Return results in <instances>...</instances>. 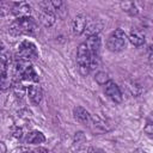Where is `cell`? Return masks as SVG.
I'll return each instance as SVG.
<instances>
[{
    "label": "cell",
    "mask_w": 153,
    "mask_h": 153,
    "mask_svg": "<svg viewBox=\"0 0 153 153\" xmlns=\"http://www.w3.org/2000/svg\"><path fill=\"white\" fill-rule=\"evenodd\" d=\"M39 6V11H38V19L41 22V24L45 27H50L54 25L55 20H56V16H55V8L53 7L50 1H42L38 4Z\"/></svg>",
    "instance_id": "obj_4"
},
{
    "label": "cell",
    "mask_w": 153,
    "mask_h": 153,
    "mask_svg": "<svg viewBox=\"0 0 153 153\" xmlns=\"http://www.w3.org/2000/svg\"><path fill=\"white\" fill-rule=\"evenodd\" d=\"M100 30H102V24H99V23L96 22V24L92 23V24L87 25L85 31H86V33H87L88 36H93V35H98V32H99Z\"/></svg>",
    "instance_id": "obj_16"
},
{
    "label": "cell",
    "mask_w": 153,
    "mask_h": 153,
    "mask_svg": "<svg viewBox=\"0 0 153 153\" xmlns=\"http://www.w3.org/2000/svg\"><path fill=\"white\" fill-rule=\"evenodd\" d=\"M27 96L31 100L32 104L35 105H38L42 100V97H43V91H42V87L38 85V84H33L31 86H29L27 88Z\"/></svg>",
    "instance_id": "obj_12"
},
{
    "label": "cell",
    "mask_w": 153,
    "mask_h": 153,
    "mask_svg": "<svg viewBox=\"0 0 153 153\" xmlns=\"http://www.w3.org/2000/svg\"><path fill=\"white\" fill-rule=\"evenodd\" d=\"M147 53H148V60H149V63L153 65V44H151V45L148 47Z\"/></svg>",
    "instance_id": "obj_19"
},
{
    "label": "cell",
    "mask_w": 153,
    "mask_h": 153,
    "mask_svg": "<svg viewBox=\"0 0 153 153\" xmlns=\"http://www.w3.org/2000/svg\"><path fill=\"white\" fill-rule=\"evenodd\" d=\"M91 61H92V56L90 54V50H88L86 43L79 44L78 51H76V62L79 66V72L82 75H87L92 71Z\"/></svg>",
    "instance_id": "obj_3"
},
{
    "label": "cell",
    "mask_w": 153,
    "mask_h": 153,
    "mask_svg": "<svg viewBox=\"0 0 153 153\" xmlns=\"http://www.w3.org/2000/svg\"><path fill=\"white\" fill-rule=\"evenodd\" d=\"M14 68H16V72L20 75L22 79L27 80V81H32L35 84L38 82L39 76L36 73L35 68L32 67V65L29 60H25L20 56L17 57L16 61H14Z\"/></svg>",
    "instance_id": "obj_2"
},
{
    "label": "cell",
    "mask_w": 153,
    "mask_h": 153,
    "mask_svg": "<svg viewBox=\"0 0 153 153\" xmlns=\"http://www.w3.org/2000/svg\"><path fill=\"white\" fill-rule=\"evenodd\" d=\"M18 54L20 57L29 60V61L37 59V56H38V51H37L35 43L29 39H24L20 42V44L18 47Z\"/></svg>",
    "instance_id": "obj_7"
},
{
    "label": "cell",
    "mask_w": 153,
    "mask_h": 153,
    "mask_svg": "<svg viewBox=\"0 0 153 153\" xmlns=\"http://www.w3.org/2000/svg\"><path fill=\"white\" fill-rule=\"evenodd\" d=\"M25 141L26 143H31V145H39L45 141V136L43 135V133L38 130H32L26 135Z\"/></svg>",
    "instance_id": "obj_15"
},
{
    "label": "cell",
    "mask_w": 153,
    "mask_h": 153,
    "mask_svg": "<svg viewBox=\"0 0 153 153\" xmlns=\"http://www.w3.org/2000/svg\"><path fill=\"white\" fill-rule=\"evenodd\" d=\"M86 45L90 50V54L92 59H98L99 57V51H100V38L98 35L88 36L86 39Z\"/></svg>",
    "instance_id": "obj_10"
},
{
    "label": "cell",
    "mask_w": 153,
    "mask_h": 153,
    "mask_svg": "<svg viewBox=\"0 0 153 153\" xmlns=\"http://www.w3.org/2000/svg\"><path fill=\"white\" fill-rule=\"evenodd\" d=\"M126 44H127V36H126V33L122 29L114 30L110 33V36L108 37V41H106L108 49L110 51H114V53L123 50L126 48Z\"/></svg>",
    "instance_id": "obj_5"
},
{
    "label": "cell",
    "mask_w": 153,
    "mask_h": 153,
    "mask_svg": "<svg viewBox=\"0 0 153 153\" xmlns=\"http://www.w3.org/2000/svg\"><path fill=\"white\" fill-rule=\"evenodd\" d=\"M50 2H51L53 7H54L55 10H60V7L63 5V2H62V1H50Z\"/></svg>",
    "instance_id": "obj_20"
},
{
    "label": "cell",
    "mask_w": 153,
    "mask_h": 153,
    "mask_svg": "<svg viewBox=\"0 0 153 153\" xmlns=\"http://www.w3.org/2000/svg\"><path fill=\"white\" fill-rule=\"evenodd\" d=\"M37 30V23L32 17L19 18L11 23L8 27V32L12 36L20 35H33Z\"/></svg>",
    "instance_id": "obj_1"
},
{
    "label": "cell",
    "mask_w": 153,
    "mask_h": 153,
    "mask_svg": "<svg viewBox=\"0 0 153 153\" xmlns=\"http://www.w3.org/2000/svg\"><path fill=\"white\" fill-rule=\"evenodd\" d=\"M128 39H129V42H130L133 45H135V47H141V45H143V44H145V41H146L143 31H142V30H139V29H133V30L130 31V33H129Z\"/></svg>",
    "instance_id": "obj_14"
},
{
    "label": "cell",
    "mask_w": 153,
    "mask_h": 153,
    "mask_svg": "<svg viewBox=\"0 0 153 153\" xmlns=\"http://www.w3.org/2000/svg\"><path fill=\"white\" fill-rule=\"evenodd\" d=\"M12 13L13 16L19 19V18H26V17H31V6L25 2V1H20V2H14L12 5Z\"/></svg>",
    "instance_id": "obj_8"
},
{
    "label": "cell",
    "mask_w": 153,
    "mask_h": 153,
    "mask_svg": "<svg viewBox=\"0 0 153 153\" xmlns=\"http://www.w3.org/2000/svg\"><path fill=\"white\" fill-rule=\"evenodd\" d=\"M121 6L126 12H128V13H130L133 16L137 14V12H139V10L136 8V4L135 2H122Z\"/></svg>",
    "instance_id": "obj_17"
},
{
    "label": "cell",
    "mask_w": 153,
    "mask_h": 153,
    "mask_svg": "<svg viewBox=\"0 0 153 153\" xmlns=\"http://www.w3.org/2000/svg\"><path fill=\"white\" fill-rule=\"evenodd\" d=\"M10 66H11V56L2 49L1 53V90L6 91L11 86V76H10Z\"/></svg>",
    "instance_id": "obj_6"
},
{
    "label": "cell",
    "mask_w": 153,
    "mask_h": 153,
    "mask_svg": "<svg viewBox=\"0 0 153 153\" xmlns=\"http://www.w3.org/2000/svg\"><path fill=\"white\" fill-rule=\"evenodd\" d=\"M87 153H104V151H103V149H100V148L91 147V148L88 149V152H87Z\"/></svg>",
    "instance_id": "obj_21"
},
{
    "label": "cell",
    "mask_w": 153,
    "mask_h": 153,
    "mask_svg": "<svg viewBox=\"0 0 153 153\" xmlns=\"http://www.w3.org/2000/svg\"><path fill=\"white\" fill-rule=\"evenodd\" d=\"M86 26H87V19L84 14H78L73 23H72V30H73V33L74 35H81L85 30H86Z\"/></svg>",
    "instance_id": "obj_13"
},
{
    "label": "cell",
    "mask_w": 153,
    "mask_h": 153,
    "mask_svg": "<svg viewBox=\"0 0 153 153\" xmlns=\"http://www.w3.org/2000/svg\"><path fill=\"white\" fill-rule=\"evenodd\" d=\"M19 153H36V152H33L26 147H22V148H19Z\"/></svg>",
    "instance_id": "obj_23"
},
{
    "label": "cell",
    "mask_w": 153,
    "mask_h": 153,
    "mask_svg": "<svg viewBox=\"0 0 153 153\" xmlns=\"http://www.w3.org/2000/svg\"><path fill=\"white\" fill-rule=\"evenodd\" d=\"M73 115H74V118H75L78 122H80V123H82V124H85V126H90V123H91V121H92V116H91L90 112H88L85 108H82V106H75V108L73 109Z\"/></svg>",
    "instance_id": "obj_11"
},
{
    "label": "cell",
    "mask_w": 153,
    "mask_h": 153,
    "mask_svg": "<svg viewBox=\"0 0 153 153\" xmlns=\"http://www.w3.org/2000/svg\"><path fill=\"white\" fill-rule=\"evenodd\" d=\"M104 91H105V94L115 103H121L122 102V93H121V90L120 87L112 81H108L105 85H104Z\"/></svg>",
    "instance_id": "obj_9"
},
{
    "label": "cell",
    "mask_w": 153,
    "mask_h": 153,
    "mask_svg": "<svg viewBox=\"0 0 153 153\" xmlns=\"http://www.w3.org/2000/svg\"><path fill=\"white\" fill-rule=\"evenodd\" d=\"M13 135L16 136V137H22L23 136V131H22V129H16L14 131H13Z\"/></svg>",
    "instance_id": "obj_22"
},
{
    "label": "cell",
    "mask_w": 153,
    "mask_h": 153,
    "mask_svg": "<svg viewBox=\"0 0 153 153\" xmlns=\"http://www.w3.org/2000/svg\"><path fill=\"white\" fill-rule=\"evenodd\" d=\"M96 81L99 85H105L108 81H110V79H109V75L105 72H98L96 74Z\"/></svg>",
    "instance_id": "obj_18"
}]
</instances>
